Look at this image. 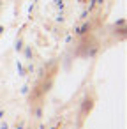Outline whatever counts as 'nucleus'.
<instances>
[{"mask_svg":"<svg viewBox=\"0 0 127 129\" xmlns=\"http://www.w3.org/2000/svg\"><path fill=\"white\" fill-rule=\"evenodd\" d=\"M90 28V23H85L83 27H79V28H76V34H85L87 30Z\"/></svg>","mask_w":127,"mask_h":129,"instance_id":"obj_1","label":"nucleus"},{"mask_svg":"<svg viewBox=\"0 0 127 129\" xmlns=\"http://www.w3.org/2000/svg\"><path fill=\"white\" fill-rule=\"evenodd\" d=\"M55 4H57V7H58V9H62V7H64V2H62V0H55Z\"/></svg>","mask_w":127,"mask_h":129,"instance_id":"obj_2","label":"nucleus"},{"mask_svg":"<svg viewBox=\"0 0 127 129\" xmlns=\"http://www.w3.org/2000/svg\"><path fill=\"white\" fill-rule=\"evenodd\" d=\"M101 2H102V0H92V6H95V4H101ZM92 6H90V7H92Z\"/></svg>","mask_w":127,"mask_h":129,"instance_id":"obj_3","label":"nucleus"},{"mask_svg":"<svg viewBox=\"0 0 127 129\" xmlns=\"http://www.w3.org/2000/svg\"><path fill=\"white\" fill-rule=\"evenodd\" d=\"M0 129H7V124H2V125H0Z\"/></svg>","mask_w":127,"mask_h":129,"instance_id":"obj_4","label":"nucleus"},{"mask_svg":"<svg viewBox=\"0 0 127 129\" xmlns=\"http://www.w3.org/2000/svg\"><path fill=\"white\" fill-rule=\"evenodd\" d=\"M18 129H23V127H21V125H18Z\"/></svg>","mask_w":127,"mask_h":129,"instance_id":"obj_5","label":"nucleus"}]
</instances>
